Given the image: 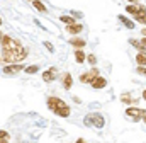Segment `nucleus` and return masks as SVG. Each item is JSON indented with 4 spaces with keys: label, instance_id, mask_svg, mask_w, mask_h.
Here are the masks:
<instances>
[{
    "label": "nucleus",
    "instance_id": "nucleus-1",
    "mask_svg": "<svg viewBox=\"0 0 146 143\" xmlns=\"http://www.w3.org/2000/svg\"><path fill=\"white\" fill-rule=\"evenodd\" d=\"M2 43V58L9 63H17V61H22L26 56H27V49L19 43L15 41L14 37L10 36H3L0 39Z\"/></svg>",
    "mask_w": 146,
    "mask_h": 143
},
{
    "label": "nucleus",
    "instance_id": "nucleus-2",
    "mask_svg": "<svg viewBox=\"0 0 146 143\" xmlns=\"http://www.w3.org/2000/svg\"><path fill=\"white\" fill-rule=\"evenodd\" d=\"M48 107H49L54 114H58V116H61V118H68V116H70V107L66 106L60 97H49V99H48Z\"/></svg>",
    "mask_w": 146,
    "mask_h": 143
},
{
    "label": "nucleus",
    "instance_id": "nucleus-3",
    "mask_svg": "<svg viewBox=\"0 0 146 143\" xmlns=\"http://www.w3.org/2000/svg\"><path fill=\"white\" fill-rule=\"evenodd\" d=\"M104 123H106V121H104V116H102V114H97V112L88 114L87 119H85V124H94L95 128H102Z\"/></svg>",
    "mask_w": 146,
    "mask_h": 143
},
{
    "label": "nucleus",
    "instance_id": "nucleus-4",
    "mask_svg": "<svg viewBox=\"0 0 146 143\" xmlns=\"http://www.w3.org/2000/svg\"><path fill=\"white\" fill-rule=\"evenodd\" d=\"M100 73H99V70L97 68H94V70L90 72H85V73H82V77H80V82H83V84H87V82H92L94 78H97Z\"/></svg>",
    "mask_w": 146,
    "mask_h": 143
},
{
    "label": "nucleus",
    "instance_id": "nucleus-5",
    "mask_svg": "<svg viewBox=\"0 0 146 143\" xmlns=\"http://www.w3.org/2000/svg\"><path fill=\"white\" fill-rule=\"evenodd\" d=\"M22 68H24V67H22L21 63H15V65H9V67H5V68H3V73H5V75H17V73L22 70Z\"/></svg>",
    "mask_w": 146,
    "mask_h": 143
},
{
    "label": "nucleus",
    "instance_id": "nucleus-6",
    "mask_svg": "<svg viewBox=\"0 0 146 143\" xmlns=\"http://www.w3.org/2000/svg\"><path fill=\"white\" fill-rule=\"evenodd\" d=\"M126 114L131 116L133 119H141V118L145 116V111H143V109H136V107H129V109L126 111Z\"/></svg>",
    "mask_w": 146,
    "mask_h": 143
},
{
    "label": "nucleus",
    "instance_id": "nucleus-7",
    "mask_svg": "<svg viewBox=\"0 0 146 143\" xmlns=\"http://www.w3.org/2000/svg\"><path fill=\"white\" fill-rule=\"evenodd\" d=\"M106 85H107V80L102 78V77H97V78L92 80V87H94V89H104Z\"/></svg>",
    "mask_w": 146,
    "mask_h": 143
},
{
    "label": "nucleus",
    "instance_id": "nucleus-8",
    "mask_svg": "<svg viewBox=\"0 0 146 143\" xmlns=\"http://www.w3.org/2000/svg\"><path fill=\"white\" fill-rule=\"evenodd\" d=\"M42 78H44V82H53V80L56 78V70H54V68L46 70L44 73H42Z\"/></svg>",
    "mask_w": 146,
    "mask_h": 143
},
{
    "label": "nucleus",
    "instance_id": "nucleus-9",
    "mask_svg": "<svg viewBox=\"0 0 146 143\" xmlns=\"http://www.w3.org/2000/svg\"><path fill=\"white\" fill-rule=\"evenodd\" d=\"M136 21H139L141 24H145V7H139L136 12Z\"/></svg>",
    "mask_w": 146,
    "mask_h": 143
},
{
    "label": "nucleus",
    "instance_id": "nucleus-10",
    "mask_svg": "<svg viewBox=\"0 0 146 143\" xmlns=\"http://www.w3.org/2000/svg\"><path fill=\"white\" fill-rule=\"evenodd\" d=\"M72 84H73L72 75H70V73H65V78H63V85H65V89H70Z\"/></svg>",
    "mask_w": 146,
    "mask_h": 143
},
{
    "label": "nucleus",
    "instance_id": "nucleus-11",
    "mask_svg": "<svg viewBox=\"0 0 146 143\" xmlns=\"http://www.w3.org/2000/svg\"><path fill=\"white\" fill-rule=\"evenodd\" d=\"M83 27L80 26V24H73V26H68V33L70 34H76V33H80Z\"/></svg>",
    "mask_w": 146,
    "mask_h": 143
},
{
    "label": "nucleus",
    "instance_id": "nucleus-12",
    "mask_svg": "<svg viewBox=\"0 0 146 143\" xmlns=\"http://www.w3.org/2000/svg\"><path fill=\"white\" fill-rule=\"evenodd\" d=\"M75 60H76V63H83L85 55H83V51H82V49H78V51L75 53Z\"/></svg>",
    "mask_w": 146,
    "mask_h": 143
},
{
    "label": "nucleus",
    "instance_id": "nucleus-13",
    "mask_svg": "<svg viewBox=\"0 0 146 143\" xmlns=\"http://www.w3.org/2000/svg\"><path fill=\"white\" fill-rule=\"evenodd\" d=\"M70 43H72L73 46H76V48H83L85 46V41L83 39H72Z\"/></svg>",
    "mask_w": 146,
    "mask_h": 143
},
{
    "label": "nucleus",
    "instance_id": "nucleus-14",
    "mask_svg": "<svg viewBox=\"0 0 146 143\" xmlns=\"http://www.w3.org/2000/svg\"><path fill=\"white\" fill-rule=\"evenodd\" d=\"M33 5L36 7V9L39 10V12H46V7H44V3H41V2H37V0H34V2H33Z\"/></svg>",
    "mask_w": 146,
    "mask_h": 143
},
{
    "label": "nucleus",
    "instance_id": "nucleus-15",
    "mask_svg": "<svg viewBox=\"0 0 146 143\" xmlns=\"http://www.w3.org/2000/svg\"><path fill=\"white\" fill-rule=\"evenodd\" d=\"M61 21H63L65 24H68V26H73V24H75V19L70 17V15H63V17H61Z\"/></svg>",
    "mask_w": 146,
    "mask_h": 143
},
{
    "label": "nucleus",
    "instance_id": "nucleus-16",
    "mask_svg": "<svg viewBox=\"0 0 146 143\" xmlns=\"http://www.w3.org/2000/svg\"><path fill=\"white\" fill-rule=\"evenodd\" d=\"M119 19H121V21H122V22H124V24H126V26H127L129 29H133V27H134V24H133L131 21H127V19L124 17V15H119Z\"/></svg>",
    "mask_w": 146,
    "mask_h": 143
},
{
    "label": "nucleus",
    "instance_id": "nucleus-17",
    "mask_svg": "<svg viewBox=\"0 0 146 143\" xmlns=\"http://www.w3.org/2000/svg\"><path fill=\"white\" fill-rule=\"evenodd\" d=\"M9 140V133L7 131H0V143H7Z\"/></svg>",
    "mask_w": 146,
    "mask_h": 143
},
{
    "label": "nucleus",
    "instance_id": "nucleus-18",
    "mask_svg": "<svg viewBox=\"0 0 146 143\" xmlns=\"http://www.w3.org/2000/svg\"><path fill=\"white\" fill-rule=\"evenodd\" d=\"M136 61H138V65H145V53H139L138 56H136Z\"/></svg>",
    "mask_w": 146,
    "mask_h": 143
},
{
    "label": "nucleus",
    "instance_id": "nucleus-19",
    "mask_svg": "<svg viewBox=\"0 0 146 143\" xmlns=\"http://www.w3.org/2000/svg\"><path fill=\"white\" fill-rule=\"evenodd\" d=\"M126 10H127V12L136 14V12H138V7H134V5H127V7H126Z\"/></svg>",
    "mask_w": 146,
    "mask_h": 143
},
{
    "label": "nucleus",
    "instance_id": "nucleus-20",
    "mask_svg": "<svg viewBox=\"0 0 146 143\" xmlns=\"http://www.w3.org/2000/svg\"><path fill=\"white\" fill-rule=\"evenodd\" d=\"M88 63H90V65H95V63H97V58H95L94 55H88Z\"/></svg>",
    "mask_w": 146,
    "mask_h": 143
},
{
    "label": "nucleus",
    "instance_id": "nucleus-21",
    "mask_svg": "<svg viewBox=\"0 0 146 143\" xmlns=\"http://www.w3.org/2000/svg\"><path fill=\"white\" fill-rule=\"evenodd\" d=\"M26 72H27V73H36L37 67H27V68H26Z\"/></svg>",
    "mask_w": 146,
    "mask_h": 143
},
{
    "label": "nucleus",
    "instance_id": "nucleus-22",
    "mask_svg": "<svg viewBox=\"0 0 146 143\" xmlns=\"http://www.w3.org/2000/svg\"><path fill=\"white\" fill-rule=\"evenodd\" d=\"M44 46L48 48V51H51V53L54 51V48H53V44H51V43H48V41H46V43H44Z\"/></svg>",
    "mask_w": 146,
    "mask_h": 143
},
{
    "label": "nucleus",
    "instance_id": "nucleus-23",
    "mask_svg": "<svg viewBox=\"0 0 146 143\" xmlns=\"http://www.w3.org/2000/svg\"><path fill=\"white\" fill-rule=\"evenodd\" d=\"M121 99H122V102H129V101H131V97H129V94H124V96H122Z\"/></svg>",
    "mask_w": 146,
    "mask_h": 143
},
{
    "label": "nucleus",
    "instance_id": "nucleus-24",
    "mask_svg": "<svg viewBox=\"0 0 146 143\" xmlns=\"http://www.w3.org/2000/svg\"><path fill=\"white\" fill-rule=\"evenodd\" d=\"M76 143H85V140H83V138H78V140H76Z\"/></svg>",
    "mask_w": 146,
    "mask_h": 143
},
{
    "label": "nucleus",
    "instance_id": "nucleus-25",
    "mask_svg": "<svg viewBox=\"0 0 146 143\" xmlns=\"http://www.w3.org/2000/svg\"><path fill=\"white\" fill-rule=\"evenodd\" d=\"M0 24H2V19H0Z\"/></svg>",
    "mask_w": 146,
    "mask_h": 143
}]
</instances>
